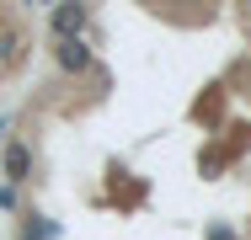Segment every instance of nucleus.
<instances>
[{"label":"nucleus","mask_w":251,"mask_h":240,"mask_svg":"<svg viewBox=\"0 0 251 240\" xmlns=\"http://www.w3.org/2000/svg\"><path fill=\"white\" fill-rule=\"evenodd\" d=\"M27 160H32V155H27V144H11V149H5V176H11V182H22V176H27Z\"/></svg>","instance_id":"f03ea898"},{"label":"nucleus","mask_w":251,"mask_h":240,"mask_svg":"<svg viewBox=\"0 0 251 240\" xmlns=\"http://www.w3.org/2000/svg\"><path fill=\"white\" fill-rule=\"evenodd\" d=\"M86 27V11L80 5H59L53 11V32H64V43H70V32H80Z\"/></svg>","instance_id":"f257e3e1"},{"label":"nucleus","mask_w":251,"mask_h":240,"mask_svg":"<svg viewBox=\"0 0 251 240\" xmlns=\"http://www.w3.org/2000/svg\"><path fill=\"white\" fill-rule=\"evenodd\" d=\"M59 59H64L70 70H80V64H86V48L80 43H59Z\"/></svg>","instance_id":"7ed1b4c3"}]
</instances>
